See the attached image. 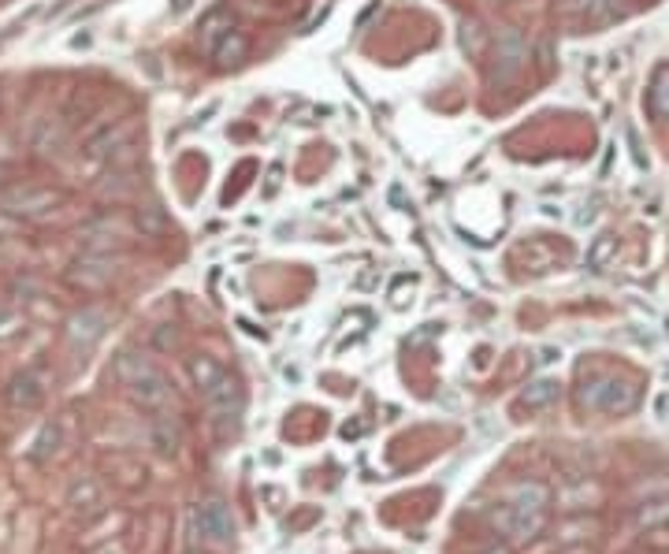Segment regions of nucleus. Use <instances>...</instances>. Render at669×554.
<instances>
[{"label":"nucleus","instance_id":"nucleus-12","mask_svg":"<svg viewBox=\"0 0 669 554\" xmlns=\"http://www.w3.org/2000/svg\"><path fill=\"white\" fill-rule=\"evenodd\" d=\"M212 56H216V60H220L223 67H227V64H238V60L246 56V38H242L238 30H227V34H223V38L216 41Z\"/></svg>","mask_w":669,"mask_h":554},{"label":"nucleus","instance_id":"nucleus-4","mask_svg":"<svg viewBox=\"0 0 669 554\" xmlns=\"http://www.w3.org/2000/svg\"><path fill=\"white\" fill-rule=\"evenodd\" d=\"M194 532L205 543L231 547L235 543V517L223 502H201V506H194Z\"/></svg>","mask_w":669,"mask_h":554},{"label":"nucleus","instance_id":"nucleus-21","mask_svg":"<svg viewBox=\"0 0 669 554\" xmlns=\"http://www.w3.org/2000/svg\"><path fill=\"white\" fill-rule=\"evenodd\" d=\"M539 361H543V365H551V361H558V350H551V346H547V350H539Z\"/></svg>","mask_w":669,"mask_h":554},{"label":"nucleus","instance_id":"nucleus-3","mask_svg":"<svg viewBox=\"0 0 669 554\" xmlns=\"http://www.w3.org/2000/svg\"><path fill=\"white\" fill-rule=\"evenodd\" d=\"M580 402L588 409H595V413H629L636 406V387L629 380L603 376V380H591L580 391Z\"/></svg>","mask_w":669,"mask_h":554},{"label":"nucleus","instance_id":"nucleus-19","mask_svg":"<svg viewBox=\"0 0 669 554\" xmlns=\"http://www.w3.org/2000/svg\"><path fill=\"white\" fill-rule=\"evenodd\" d=\"M15 331H19V313L0 309V339H8V335H15Z\"/></svg>","mask_w":669,"mask_h":554},{"label":"nucleus","instance_id":"nucleus-15","mask_svg":"<svg viewBox=\"0 0 669 554\" xmlns=\"http://www.w3.org/2000/svg\"><path fill=\"white\" fill-rule=\"evenodd\" d=\"M123 138H127V127H116V131L105 127L97 138H90V146L86 149H90V157H105V153H116V146L123 142Z\"/></svg>","mask_w":669,"mask_h":554},{"label":"nucleus","instance_id":"nucleus-8","mask_svg":"<svg viewBox=\"0 0 669 554\" xmlns=\"http://www.w3.org/2000/svg\"><path fill=\"white\" fill-rule=\"evenodd\" d=\"M525 56H528V49H525V41H521V34H517V30H502L499 34V60H502L499 79H513Z\"/></svg>","mask_w":669,"mask_h":554},{"label":"nucleus","instance_id":"nucleus-5","mask_svg":"<svg viewBox=\"0 0 669 554\" xmlns=\"http://www.w3.org/2000/svg\"><path fill=\"white\" fill-rule=\"evenodd\" d=\"M108 331V317L101 309H79L75 317L67 320V343L71 350H79V354H90L93 346L105 339Z\"/></svg>","mask_w":669,"mask_h":554},{"label":"nucleus","instance_id":"nucleus-6","mask_svg":"<svg viewBox=\"0 0 669 554\" xmlns=\"http://www.w3.org/2000/svg\"><path fill=\"white\" fill-rule=\"evenodd\" d=\"M108 279H112V261L105 257H82L75 268H71V283H79V287H105Z\"/></svg>","mask_w":669,"mask_h":554},{"label":"nucleus","instance_id":"nucleus-2","mask_svg":"<svg viewBox=\"0 0 669 554\" xmlns=\"http://www.w3.org/2000/svg\"><path fill=\"white\" fill-rule=\"evenodd\" d=\"M116 376H119V383L127 387V395H131L142 409H149V413H168V406L175 402L168 376H164L157 365H149L145 357L119 354Z\"/></svg>","mask_w":669,"mask_h":554},{"label":"nucleus","instance_id":"nucleus-20","mask_svg":"<svg viewBox=\"0 0 669 554\" xmlns=\"http://www.w3.org/2000/svg\"><path fill=\"white\" fill-rule=\"evenodd\" d=\"M662 517H669V502H651V506H643V514H640V521H662Z\"/></svg>","mask_w":669,"mask_h":554},{"label":"nucleus","instance_id":"nucleus-13","mask_svg":"<svg viewBox=\"0 0 669 554\" xmlns=\"http://www.w3.org/2000/svg\"><path fill=\"white\" fill-rule=\"evenodd\" d=\"M153 439H157L160 454H175V447H179V428H175V421H171L168 413H157V421H153Z\"/></svg>","mask_w":669,"mask_h":554},{"label":"nucleus","instance_id":"nucleus-7","mask_svg":"<svg viewBox=\"0 0 669 554\" xmlns=\"http://www.w3.org/2000/svg\"><path fill=\"white\" fill-rule=\"evenodd\" d=\"M41 398H45V387H41V380L34 376V372L15 376L12 387H8V402H12L15 409H34V406H41Z\"/></svg>","mask_w":669,"mask_h":554},{"label":"nucleus","instance_id":"nucleus-11","mask_svg":"<svg viewBox=\"0 0 669 554\" xmlns=\"http://www.w3.org/2000/svg\"><path fill=\"white\" fill-rule=\"evenodd\" d=\"M647 112L669 123V67H658L651 86H647Z\"/></svg>","mask_w":669,"mask_h":554},{"label":"nucleus","instance_id":"nucleus-17","mask_svg":"<svg viewBox=\"0 0 669 554\" xmlns=\"http://www.w3.org/2000/svg\"><path fill=\"white\" fill-rule=\"evenodd\" d=\"M227 30H231V15L216 12V15H209V23H205V30H201V38H205L209 49H216V41H220Z\"/></svg>","mask_w":669,"mask_h":554},{"label":"nucleus","instance_id":"nucleus-9","mask_svg":"<svg viewBox=\"0 0 669 554\" xmlns=\"http://www.w3.org/2000/svg\"><path fill=\"white\" fill-rule=\"evenodd\" d=\"M558 395H562L558 380H551V376H539V380H528L525 395H521V406L525 409H547V406L558 402Z\"/></svg>","mask_w":669,"mask_h":554},{"label":"nucleus","instance_id":"nucleus-10","mask_svg":"<svg viewBox=\"0 0 669 554\" xmlns=\"http://www.w3.org/2000/svg\"><path fill=\"white\" fill-rule=\"evenodd\" d=\"M67 506L79 510V514H93V510L101 506V488H97V480H90V476L75 480V484L67 488Z\"/></svg>","mask_w":669,"mask_h":554},{"label":"nucleus","instance_id":"nucleus-1","mask_svg":"<svg viewBox=\"0 0 669 554\" xmlns=\"http://www.w3.org/2000/svg\"><path fill=\"white\" fill-rule=\"evenodd\" d=\"M547 517H551V491L532 480V484H521V488H513L506 495V502L495 514V525L510 540H536L543 525H547Z\"/></svg>","mask_w":669,"mask_h":554},{"label":"nucleus","instance_id":"nucleus-18","mask_svg":"<svg viewBox=\"0 0 669 554\" xmlns=\"http://www.w3.org/2000/svg\"><path fill=\"white\" fill-rule=\"evenodd\" d=\"M610 4H614V0H573V8H577L580 15H591V19L610 12Z\"/></svg>","mask_w":669,"mask_h":554},{"label":"nucleus","instance_id":"nucleus-22","mask_svg":"<svg viewBox=\"0 0 669 554\" xmlns=\"http://www.w3.org/2000/svg\"><path fill=\"white\" fill-rule=\"evenodd\" d=\"M186 4H190V0H175V8H179V12H183Z\"/></svg>","mask_w":669,"mask_h":554},{"label":"nucleus","instance_id":"nucleus-16","mask_svg":"<svg viewBox=\"0 0 669 554\" xmlns=\"http://www.w3.org/2000/svg\"><path fill=\"white\" fill-rule=\"evenodd\" d=\"M56 443H60V428H56V424H45V428H41V436L34 439L30 458H34V462H45V458H49V454L56 450Z\"/></svg>","mask_w":669,"mask_h":554},{"label":"nucleus","instance_id":"nucleus-23","mask_svg":"<svg viewBox=\"0 0 669 554\" xmlns=\"http://www.w3.org/2000/svg\"><path fill=\"white\" fill-rule=\"evenodd\" d=\"M194 554H197V551H194Z\"/></svg>","mask_w":669,"mask_h":554},{"label":"nucleus","instance_id":"nucleus-14","mask_svg":"<svg viewBox=\"0 0 669 554\" xmlns=\"http://www.w3.org/2000/svg\"><path fill=\"white\" fill-rule=\"evenodd\" d=\"M614 253H617V238L614 235H599L595 242L588 246V268H606V264L614 261Z\"/></svg>","mask_w":669,"mask_h":554}]
</instances>
